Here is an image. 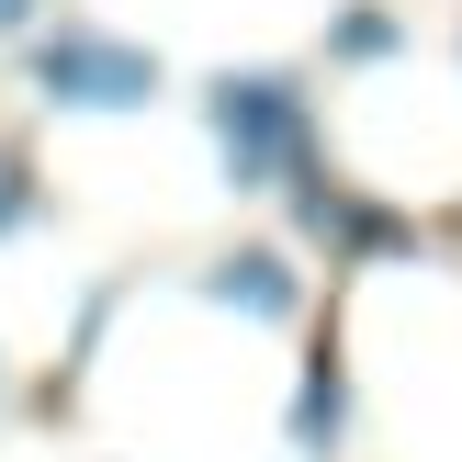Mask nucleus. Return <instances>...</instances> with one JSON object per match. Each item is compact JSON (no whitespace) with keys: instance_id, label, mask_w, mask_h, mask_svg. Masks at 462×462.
Wrapping results in <instances>:
<instances>
[{"instance_id":"423d86ee","label":"nucleus","mask_w":462,"mask_h":462,"mask_svg":"<svg viewBox=\"0 0 462 462\" xmlns=\"http://www.w3.org/2000/svg\"><path fill=\"white\" fill-rule=\"evenodd\" d=\"M23 215H34V170H23V158H0V237H12Z\"/></svg>"},{"instance_id":"7ed1b4c3","label":"nucleus","mask_w":462,"mask_h":462,"mask_svg":"<svg viewBox=\"0 0 462 462\" xmlns=\"http://www.w3.org/2000/svg\"><path fill=\"white\" fill-rule=\"evenodd\" d=\"M203 293L237 305V316H260V328H282V316H293V271L271 260V248H226V260L203 271Z\"/></svg>"},{"instance_id":"f257e3e1","label":"nucleus","mask_w":462,"mask_h":462,"mask_svg":"<svg viewBox=\"0 0 462 462\" xmlns=\"http://www.w3.org/2000/svg\"><path fill=\"white\" fill-rule=\"evenodd\" d=\"M203 113H215V147H226V180H237V192H271V180L305 158V102H293V79H215Z\"/></svg>"},{"instance_id":"20e7f679","label":"nucleus","mask_w":462,"mask_h":462,"mask_svg":"<svg viewBox=\"0 0 462 462\" xmlns=\"http://www.w3.org/2000/svg\"><path fill=\"white\" fill-rule=\"evenodd\" d=\"M338 418H350V395H338V361H316L305 373V406H293V451H328Z\"/></svg>"},{"instance_id":"f03ea898","label":"nucleus","mask_w":462,"mask_h":462,"mask_svg":"<svg viewBox=\"0 0 462 462\" xmlns=\"http://www.w3.org/2000/svg\"><path fill=\"white\" fill-rule=\"evenodd\" d=\"M34 90L57 113H135L158 90V57L147 45H113V34H45L34 45Z\"/></svg>"},{"instance_id":"0eeeda50","label":"nucleus","mask_w":462,"mask_h":462,"mask_svg":"<svg viewBox=\"0 0 462 462\" xmlns=\"http://www.w3.org/2000/svg\"><path fill=\"white\" fill-rule=\"evenodd\" d=\"M23 23H34V0H0V34H23Z\"/></svg>"},{"instance_id":"39448f33","label":"nucleus","mask_w":462,"mask_h":462,"mask_svg":"<svg viewBox=\"0 0 462 462\" xmlns=\"http://www.w3.org/2000/svg\"><path fill=\"white\" fill-rule=\"evenodd\" d=\"M328 45H338V57H361V68H373V57H395V12H383V0H350Z\"/></svg>"}]
</instances>
